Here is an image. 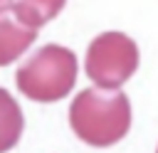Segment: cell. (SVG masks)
<instances>
[{
	"label": "cell",
	"instance_id": "cell-1",
	"mask_svg": "<svg viewBox=\"0 0 158 153\" xmlns=\"http://www.w3.org/2000/svg\"><path fill=\"white\" fill-rule=\"evenodd\" d=\"M72 131L94 148L118 143L131 126V104L116 89H84L69 106Z\"/></svg>",
	"mask_w": 158,
	"mask_h": 153
},
{
	"label": "cell",
	"instance_id": "cell-2",
	"mask_svg": "<svg viewBox=\"0 0 158 153\" xmlns=\"http://www.w3.org/2000/svg\"><path fill=\"white\" fill-rule=\"evenodd\" d=\"M17 89L32 101H59L77 81V57L62 44H44L15 74Z\"/></svg>",
	"mask_w": 158,
	"mask_h": 153
},
{
	"label": "cell",
	"instance_id": "cell-3",
	"mask_svg": "<svg viewBox=\"0 0 158 153\" xmlns=\"http://www.w3.org/2000/svg\"><path fill=\"white\" fill-rule=\"evenodd\" d=\"M138 69V47L123 32H104L89 42L86 76L101 89H118Z\"/></svg>",
	"mask_w": 158,
	"mask_h": 153
},
{
	"label": "cell",
	"instance_id": "cell-4",
	"mask_svg": "<svg viewBox=\"0 0 158 153\" xmlns=\"http://www.w3.org/2000/svg\"><path fill=\"white\" fill-rule=\"evenodd\" d=\"M37 39V30L27 27L25 22H20L17 17L10 15H0V67L15 62L20 54H25V49Z\"/></svg>",
	"mask_w": 158,
	"mask_h": 153
},
{
	"label": "cell",
	"instance_id": "cell-5",
	"mask_svg": "<svg viewBox=\"0 0 158 153\" xmlns=\"http://www.w3.org/2000/svg\"><path fill=\"white\" fill-rule=\"evenodd\" d=\"M25 118L20 104L0 86V153H7L22 136Z\"/></svg>",
	"mask_w": 158,
	"mask_h": 153
},
{
	"label": "cell",
	"instance_id": "cell-6",
	"mask_svg": "<svg viewBox=\"0 0 158 153\" xmlns=\"http://www.w3.org/2000/svg\"><path fill=\"white\" fill-rule=\"evenodd\" d=\"M67 0H15L12 12L20 22H25L27 27L37 30L42 25H47L49 20H54Z\"/></svg>",
	"mask_w": 158,
	"mask_h": 153
},
{
	"label": "cell",
	"instance_id": "cell-7",
	"mask_svg": "<svg viewBox=\"0 0 158 153\" xmlns=\"http://www.w3.org/2000/svg\"><path fill=\"white\" fill-rule=\"evenodd\" d=\"M10 5H15V0H0V15H2V12H5Z\"/></svg>",
	"mask_w": 158,
	"mask_h": 153
},
{
	"label": "cell",
	"instance_id": "cell-8",
	"mask_svg": "<svg viewBox=\"0 0 158 153\" xmlns=\"http://www.w3.org/2000/svg\"><path fill=\"white\" fill-rule=\"evenodd\" d=\"M156 153H158V151H156Z\"/></svg>",
	"mask_w": 158,
	"mask_h": 153
}]
</instances>
